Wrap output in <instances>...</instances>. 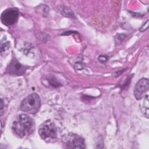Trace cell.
I'll return each mask as SVG.
<instances>
[{
	"label": "cell",
	"instance_id": "1",
	"mask_svg": "<svg viewBox=\"0 0 149 149\" xmlns=\"http://www.w3.org/2000/svg\"><path fill=\"white\" fill-rule=\"evenodd\" d=\"M33 127L32 118L26 114H20L13 121L12 129L15 134L22 138L30 134Z\"/></svg>",
	"mask_w": 149,
	"mask_h": 149
},
{
	"label": "cell",
	"instance_id": "2",
	"mask_svg": "<svg viewBox=\"0 0 149 149\" xmlns=\"http://www.w3.org/2000/svg\"><path fill=\"white\" fill-rule=\"evenodd\" d=\"M41 106V100L36 93H32L26 97L21 102L20 109L28 113L34 114L37 112Z\"/></svg>",
	"mask_w": 149,
	"mask_h": 149
},
{
	"label": "cell",
	"instance_id": "3",
	"mask_svg": "<svg viewBox=\"0 0 149 149\" xmlns=\"http://www.w3.org/2000/svg\"><path fill=\"white\" fill-rule=\"evenodd\" d=\"M40 137L47 143H52L56 140L57 130L55 125L50 120L45 121L38 129Z\"/></svg>",
	"mask_w": 149,
	"mask_h": 149
},
{
	"label": "cell",
	"instance_id": "4",
	"mask_svg": "<svg viewBox=\"0 0 149 149\" xmlns=\"http://www.w3.org/2000/svg\"><path fill=\"white\" fill-rule=\"evenodd\" d=\"M19 11L17 9L10 8L5 10L1 14V20L2 23L5 26H12L18 20Z\"/></svg>",
	"mask_w": 149,
	"mask_h": 149
},
{
	"label": "cell",
	"instance_id": "5",
	"mask_svg": "<svg viewBox=\"0 0 149 149\" xmlns=\"http://www.w3.org/2000/svg\"><path fill=\"white\" fill-rule=\"evenodd\" d=\"M63 141L66 145V147L69 148H85L84 139L80 136L70 133L63 139Z\"/></svg>",
	"mask_w": 149,
	"mask_h": 149
},
{
	"label": "cell",
	"instance_id": "6",
	"mask_svg": "<svg viewBox=\"0 0 149 149\" xmlns=\"http://www.w3.org/2000/svg\"><path fill=\"white\" fill-rule=\"evenodd\" d=\"M149 80L146 78L139 80L134 88V95L137 100H141L145 93L148 91Z\"/></svg>",
	"mask_w": 149,
	"mask_h": 149
},
{
	"label": "cell",
	"instance_id": "7",
	"mask_svg": "<svg viewBox=\"0 0 149 149\" xmlns=\"http://www.w3.org/2000/svg\"><path fill=\"white\" fill-rule=\"evenodd\" d=\"M26 69V68L24 66L14 59L8 65L6 68V72L10 74L22 75L24 73Z\"/></svg>",
	"mask_w": 149,
	"mask_h": 149
},
{
	"label": "cell",
	"instance_id": "8",
	"mask_svg": "<svg viewBox=\"0 0 149 149\" xmlns=\"http://www.w3.org/2000/svg\"><path fill=\"white\" fill-rule=\"evenodd\" d=\"M144 101L143 104V108L142 111L144 113V115L148 118V94H146V96L144 97Z\"/></svg>",
	"mask_w": 149,
	"mask_h": 149
},
{
	"label": "cell",
	"instance_id": "9",
	"mask_svg": "<svg viewBox=\"0 0 149 149\" xmlns=\"http://www.w3.org/2000/svg\"><path fill=\"white\" fill-rule=\"evenodd\" d=\"M9 47V41H3L1 42V51H5L6 49H8Z\"/></svg>",
	"mask_w": 149,
	"mask_h": 149
},
{
	"label": "cell",
	"instance_id": "10",
	"mask_svg": "<svg viewBox=\"0 0 149 149\" xmlns=\"http://www.w3.org/2000/svg\"><path fill=\"white\" fill-rule=\"evenodd\" d=\"M148 20H147V21L143 24V26L140 28V31L142 32V31H145L146 30H147V28H148Z\"/></svg>",
	"mask_w": 149,
	"mask_h": 149
},
{
	"label": "cell",
	"instance_id": "11",
	"mask_svg": "<svg viewBox=\"0 0 149 149\" xmlns=\"http://www.w3.org/2000/svg\"><path fill=\"white\" fill-rule=\"evenodd\" d=\"M98 59L100 62H106L108 59L107 57L105 56H102V55H101L99 58H98Z\"/></svg>",
	"mask_w": 149,
	"mask_h": 149
}]
</instances>
